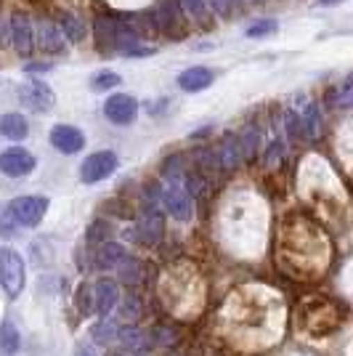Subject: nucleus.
<instances>
[{"mask_svg": "<svg viewBox=\"0 0 353 356\" xmlns=\"http://www.w3.org/2000/svg\"><path fill=\"white\" fill-rule=\"evenodd\" d=\"M138 234L147 239L149 245H157L165 234V213H162V192L160 189H149L144 200V210L138 218Z\"/></svg>", "mask_w": 353, "mask_h": 356, "instance_id": "nucleus-1", "label": "nucleus"}, {"mask_svg": "<svg viewBox=\"0 0 353 356\" xmlns=\"http://www.w3.org/2000/svg\"><path fill=\"white\" fill-rule=\"evenodd\" d=\"M11 45L22 56H30L35 51V27H32V19L22 11H16L11 19Z\"/></svg>", "mask_w": 353, "mask_h": 356, "instance_id": "nucleus-10", "label": "nucleus"}, {"mask_svg": "<svg viewBox=\"0 0 353 356\" xmlns=\"http://www.w3.org/2000/svg\"><path fill=\"white\" fill-rule=\"evenodd\" d=\"M117 284L112 282V280H99L96 287H93V306H96L99 316H106V314L112 312L117 306Z\"/></svg>", "mask_w": 353, "mask_h": 356, "instance_id": "nucleus-13", "label": "nucleus"}, {"mask_svg": "<svg viewBox=\"0 0 353 356\" xmlns=\"http://www.w3.org/2000/svg\"><path fill=\"white\" fill-rule=\"evenodd\" d=\"M8 213L19 229H35L48 213V197L43 194H27V197H16L8 205Z\"/></svg>", "mask_w": 353, "mask_h": 356, "instance_id": "nucleus-3", "label": "nucleus"}, {"mask_svg": "<svg viewBox=\"0 0 353 356\" xmlns=\"http://www.w3.org/2000/svg\"><path fill=\"white\" fill-rule=\"evenodd\" d=\"M11 43V22H6L0 16V45H8Z\"/></svg>", "mask_w": 353, "mask_h": 356, "instance_id": "nucleus-27", "label": "nucleus"}, {"mask_svg": "<svg viewBox=\"0 0 353 356\" xmlns=\"http://www.w3.org/2000/svg\"><path fill=\"white\" fill-rule=\"evenodd\" d=\"M77 356H93V354H90L85 346H80V348H77Z\"/></svg>", "mask_w": 353, "mask_h": 356, "instance_id": "nucleus-30", "label": "nucleus"}, {"mask_svg": "<svg viewBox=\"0 0 353 356\" xmlns=\"http://www.w3.org/2000/svg\"><path fill=\"white\" fill-rule=\"evenodd\" d=\"M27 134H30V125H27L24 115H19V112H6V115L0 118V136H3V138H8V141H22V138H27Z\"/></svg>", "mask_w": 353, "mask_h": 356, "instance_id": "nucleus-15", "label": "nucleus"}, {"mask_svg": "<svg viewBox=\"0 0 353 356\" xmlns=\"http://www.w3.org/2000/svg\"><path fill=\"white\" fill-rule=\"evenodd\" d=\"M90 335H93L99 343L115 341V338H117V325H112V322H96L93 330H90Z\"/></svg>", "mask_w": 353, "mask_h": 356, "instance_id": "nucleus-24", "label": "nucleus"}, {"mask_svg": "<svg viewBox=\"0 0 353 356\" xmlns=\"http://www.w3.org/2000/svg\"><path fill=\"white\" fill-rule=\"evenodd\" d=\"M22 348V338H19V330L11 319H6L0 325V356H16Z\"/></svg>", "mask_w": 353, "mask_h": 356, "instance_id": "nucleus-16", "label": "nucleus"}, {"mask_svg": "<svg viewBox=\"0 0 353 356\" xmlns=\"http://www.w3.org/2000/svg\"><path fill=\"white\" fill-rule=\"evenodd\" d=\"M120 165V157L117 152H112V149H101V152H93L88 154L83 165H80V181L83 184H99L104 178H109L115 170H117Z\"/></svg>", "mask_w": 353, "mask_h": 356, "instance_id": "nucleus-4", "label": "nucleus"}, {"mask_svg": "<svg viewBox=\"0 0 353 356\" xmlns=\"http://www.w3.org/2000/svg\"><path fill=\"white\" fill-rule=\"evenodd\" d=\"M210 6H213V14L218 16H229L234 11V0H210Z\"/></svg>", "mask_w": 353, "mask_h": 356, "instance_id": "nucleus-26", "label": "nucleus"}, {"mask_svg": "<svg viewBox=\"0 0 353 356\" xmlns=\"http://www.w3.org/2000/svg\"><path fill=\"white\" fill-rule=\"evenodd\" d=\"M120 83H122V77L117 72H112V70H101V72H96L90 77V88L93 90H112L117 88Z\"/></svg>", "mask_w": 353, "mask_h": 356, "instance_id": "nucleus-19", "label": "nucleus"}, {"mask_svg": "<svg viewBox=\"0 0 353 356\" xmlns=\"http://www.w3.org/2000/svg\"><path fill=\"white\" fill-rule=\"evenodd\" d=\"M300 134L306 138H319L322 136V115H319V104H306L303 115H300Z\"/></svg>", "mask_w": 353, "mask_h": 356, "instance_id": "nucleus-17", "label": "nucleus"}, {"mask_svg": "<svg viewBox=\"0 0 353 356\" xmlns=\"http://www.w3.org/2000/svg\"><path fill=\"white\" fill-rule=\"evenodd\" d=\"M51 144H54V149H59L61 154H77L85 149V134L74 125L59 122L51 128Z\"/></svg>", "mask_w": 353, "mask_h": 356, "instance_id": "nucleus-9", "label": "nucleus"}, {"mask_svg": "<svg viewBox=\"0 0 353 356\" xmlns=\"http://www.w3.org/2000/svg\"><path fill=\"white\" fill-rule=\"evenodd\" d=\"M162 202H165V208L170 210V216L178 218V221H192L194 216V200H192V192H189V186L183 184V181H173L165 192H162Z\"/></svg>", "mask_w": 353, "mask_h": 356, "instance_id": "nucleus-5", "label": "nucleus"}, {"mask_svg": "<svg viewBox=\"0 0 353 356\" xmlns=\"http://www.w3.org/2000/svg\"><path fill=\"white\" fill-rule=\"evenodd\" d=\"M38 45L45 54H64L67 51V35L56 22H43L38 30Z\"/></svg>", "mask_w": 353, "mask_h": 356, "instance_id": "nucleus-11", "label": "nucleus"}, {"mask_svg": "<svg viewBox=\"0 0 353 356\" xmlns=\"http://www.w3.org/2000/svg\"><path fill=\"white\" fill-rule=\"evenodd\" d=\"M239 138V147H242V157L245 160H250L252 154H255V149H258V134H255V128H247L242 136H236Z\"/></svg>", "mask_w": 353, "mask_h": 356, "instance_id": "nucleus-25", "label": "nucleus"}, {"mask_svg": "<svg viewBox=\"0 0 353 356\" xmlns=\"http://www.w3.org/2000/svg\"><path fill=\"white\" fill-rule=\"evenodd\" d=\"M35 154L27 152L24 147H11L6 152H0V173L8 178H22V176H30L35 170Z\"/></svg>", "mask_w": 353, "mask_h": 356, "instance_id": "nucleus-7", "label": "nucleus"}, {"mask_svg": "<svg viewBox=\"0 0 353 356\" xmlns=\"http://www.w3.org/2000/svg\"><path fill=\"white\" fill-rule=\"evenodd\" d=\"M213 80H215V74L207 67H189V70H183V72L178 74V86L186 93H197V90L210 88Z\"/></svg>", "mask_w": 353, "mask_h": 356, "instance_id": "nucleus-12", "label": "nucleus"}, {"mask_svg": "<svg viewBox=\"0 0 353 356\" xmlns=\"http://www.w3.org/2000/svg\"><path fill=\"white\" fill-rule=\"evenodd\" d=\"M215 165L223 168V170H234L236 165L242 163L245 157H242V147H239V138L236 136H226L221 141V147L215 149Z\"/></svg>", "mask_w": 353, "mask_h": 356, "instance_id": "nucleus-14", "label": "nucleus"}, {"mask_svg": "<svg viewBox=\"0 0 353 356\" xmlns=\"http://www.w3.org/2000/svg\"><path fill=\"white\" fill-rule=\"evenodd\" d=\"M59 27L64 30V35H67V40H83L85 35H88V30H85V24L77 19L74 14H64L61 16V22H59Z\"/></svg>", "mask_w": 353, "mask_h": 356, "instance_id": "nucleus-18", "label": "nucleus"}, {"mask_svg": "<svg viewBox=\"0 0 353 356\" xmlns=\"http://www.w3.org/2000/svg\"><path fill=\"white\" fill-rule=\"evenodd\" d=\"M340 3H345V0H319V6H322V8H329V6H340Z\"/></svg>", "mask_w": 353, "mask_h": 356, "instance_id": "nucleus-29", "label": "nucleus"}, {"mask_svg": "<svg viewBox=\"0 0 353 356\" xmlns=\"http://www.w3.org/2000/svg\"><path fill=\"white\" fill-rule=\"evenodd\" d=\"M277 30H279V24L274 19H261V22H255V24L247 27V38H268Z\"/></svg>", "mask_w": 353, "mask_h": 356, "instance_id": "nucleus-23", "label": "nucleus"}, {"mask_svg": "<svg viewBox=\"0 0 353 356\" xmlns=\"http://www.w3.org/2000/svg\"><path fill=\"white\" fill-rule=\"evenodd\" d=\"M96 261H99V266H104V268L117 266L120 261H122V248H117L115 242H104V248L99 250Z\"/></svg>", "mask_w": 353, "mask_h": 356, "instance_id": "nucleus-20", "label": "nucleus"}, {"mask_svg": "<svg viewBox=\"0 0 353 356\" xmlns=\"http://www.w3.org/2000/svg\"><path fill=\"white\" fill-rule=\"evenodd\" d=\"M332 104L335 106H353V74H348L343 83H340L335 93H332Z\"/></svg>", "mask_w": 353, "mask_h": 356, "instance_id": "nucleus-22", "label": "nucleus"}, {"mask_svg": "<svg viewBox=\"0 0 353 356\" xmlns=\"http://www.w3.org/2000/svg\"><path fill=\"white\" fill-rule=\"evenodd\" d=\"M104 115L115 125H131L138 118V102L133 99L131 93H115V96L106 99Z\"/></svg>", "mask_w": 353, "mask_h": 356, "instance_id": "nucleus-8", "label": "nucleus"}, {"mask_svg": "<svg viewBox=\"0 0 353 356\" xmlns=\"http://www.w3.org/2000/svg\"><path fill=\"white\" fill-rule=\"evenodd\" d=\"M24 70H27V72H45V70H51V67H48V64H27Z\"/></svg>", "mask_w": 353, "mask_h": 356, "instance_id": "nucleus-28", "label": "nucleus"}, {"mask_svg": "<svg viewBox=\"0 0 353 356\" xmlns=\"http://www.w3.org/2000/svg\"><path fill=\"white\" fill-rule=\"evenodd\" d=\"M181 8H186V14L194 16L197 22H205V19L213 16L210 0H181Z\"/></svg>", "mask_w": 353, "mask_h": 356, "instance_id": "nucleus-21", "label": "nucleus"}, {"mask_svg": "<svg viewBox=\"0 0 353 356\" xmlns=\"http://www.w3.org/2000/svg\"><path fill=\"white\" fill-rule=\"evenodd\" d=\"M19 102L27 106L30 112L45 115V112H51L54 104H56V93L51 90V86H45L43 80H30L27 86L19 88Z\"/></svg>", "mask_w": 353, "mask_h": 356, "instance_id": "nucleus-6", "label": "nucleus"}, {"mask_svg": "<svg viewBox=\"0 0 353 356\" xmlns=\"http://www.w3.org/2000/svg\"><path fill=\"white\" fill-rule=\"evenodd\" d=\"M24 258L14 248H0V287L8 298H19L24 290Z\"/></svg>", "mask_w": 353, "mask_h": 356, "instance_id": "nucleus-2", "label": "nucleus"}]
</instances>
